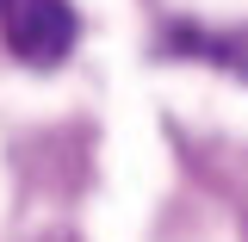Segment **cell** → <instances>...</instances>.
I'll return each instance as SVG.
<instances>
[{
    "label": "cell",
    "mask_w": 248,
    "mask_h": 242,
    "mask_svg": "<svg viewBox=\"0 0 248 242\" xmlns=\"http://www.w3.org/2000/svg\"><path fill=\"white\" fill-rule=\"evenodd\" d=\"M44 242H68V236H44Z\"/></svg>",
    "instance_id": "cell-2"
},
{
    "label": "cell",
    "mask_w": 248,
    "mask_h": 242,
    "mask_svg": "<svg viewBox=\"0 0 248 242\" xmlns=\"http://www.w3.org/2000/svg\"><path fill=\"white\" fill-rule=\"evenodd\" d=\"M81 37V19L68 0H0V44L25 68H56L68 62Z\"/></svg>",
    "instance_id": "cell-1"
}]
</instances>
